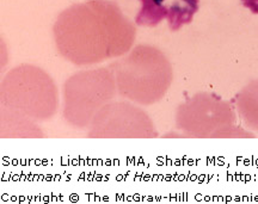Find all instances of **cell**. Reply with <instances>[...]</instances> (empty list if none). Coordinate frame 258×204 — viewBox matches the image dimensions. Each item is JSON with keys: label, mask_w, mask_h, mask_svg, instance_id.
<instances>
[{"label": "cell", "mask_w": 258, "mask_h": 204, "mask_svg": "<svg viewBox=\"0 0 258 204\" xmlns=\"http://www.w3.org/2000/svg\"><path fill=\"white\" fill-rule=\"evenodd\" d=\"M198 10L199 0H175L170 6L166 17L171 30H178L182 25L191 22Z\"/></svg>", "instance_id": "7a4b0ae2"}, {"label": "cell", "mask_w": 258, "mask_h": 204, "mask_svg": "<svg viewBox=\"0 0 258 204\" xmlns=\"http://www.w3.org/2000/svg\"><path fill=\"white\" fill-rule=\"evenodd\" d=\"M245 8L250 10L252 14L258 15V0H241Z\"/></svg>", "instance_id": "277c9868"}, {"label": "cell", "mask_w": 258, "mask_h": 204, "mask_svg": "<svg viewBox=\"0 0 258 204\" xmlns=\"http://www.w3.org/2000/svg\"><path fill=\"white\" fill-rule=\"evenodd\" d=\"M141 9L137 16L138 25L156 27L164 18L167 17L169 9L164 6L165 0H140Z\"/></svg>", "instance_id": "3957f363"}, {"label": "cell", "mask_w": 258, "mask_h": 204, "mask_svg": "<svg viewBox=\"0 0 258 204\" xmlns=\"http://www.w3.org/2000/svg\"><path fill=\"white\" fill-rule=\"evenodd\" d=\"M54 37L63 57L77 64H90L128 51L135 29L115 3L89 0L61 12Z\"/></svg>", "instance_id": "6da1fadb"}]
</instances>
